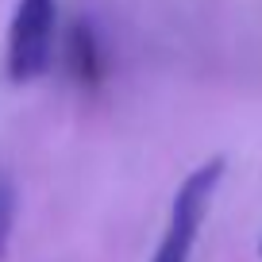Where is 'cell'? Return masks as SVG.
Segmentation results:
<instances>
[{"label":"cell","mask_w":262,"mask_h":262,"mask_svg":"<svg viewBox=\"0 0 262 262\" xmlns=\"http://www.w3.org/2000/svg\"><path fill=\"white\" fill-rule=\"evenodd\" d=\"M224 170H228L224 158H208L178 185L173 205H170V220H166V231L158 239V251L150 262H189L193 258L196 235H201V228L208 220V208H212V196L224 181Z\"/></svg>","instance_id":"6da1fadb"},{"label":"cell","mask_w":262,"mask_h":262,"mask_svg":"<svg viewBox=\"0 0 262 262\" xmlns=\"http://www.w3.org/2000/svg\"><path fill=\"white\" fill-rule=\"evenodd\" d=\"M58 0H19L8 31V81L27 85L50 70Z\"/></svg>","instance_id":"7a4b0ae2"},{"label":"cell","mask_w":262,"mask_h":262,"mask_svg":"<svg viewBox=\"0 0 262 262\" xmlns=\"http://www.w3.org/2000/svg\"><path fill=\"white\" fill-rule=\"evenodd\" d=\"M66 58H70V70L81 85H100L104 77V54H100V42H97V31L89 24H74L70 31V42H66Z\"/></svg>","instance_id":"3957f363"},{"label":"cell","mask_w":262,"mask_h":262,"mask_svg":"<svg viewBox=\"0 0 262 262\" xmlns=\"http://www.w3.org/2000/svg\"><path fill=\"white\" fill-rule=\"evenodd\" d=\"M12 231H16V181H12L8 166L0 162V262L8 258Z\"/></svg>","instance_id":"277c9868"},{"label":"cell","mask_w":262,"mask_h":262,"mask_svg":"<svg viewBox=\"0 0 262 262\" xmlns=\"http://www.w3.org/2000/svg\"><path fill=\"white\" fill-rule=\"evenodd\" d=\"M258 254H262V243H258Z\"/></svg>","instance_id":"5b68a950"}]
</instances>
